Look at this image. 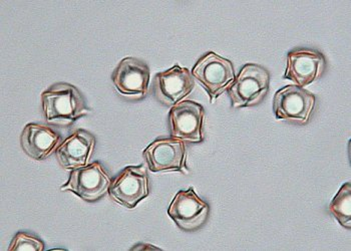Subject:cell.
Returning <instances> with one entry per match:
<instances>
[{"label":"cell","mask_w":351,"mask_h":251,"mask_svg":"<svg viewBox=\"0 0 351 251\" xmlns=\"http://www.w3.org/2000/svg\"><path fill=\"white\" fill-rule=\"evenodd\" d=\"M41 101L45 120L51 124L69 126L90 112L82 93L68 83L53 84L41 94Z\"/></svg>","instance_id":"1"},{"label":"cell","mask_w":351,"mask_h":251,"mask_svg":"<svg viewBox=\"0 0 351 251\" xmlns=\"http://www.w3.org/2000/svg\"><path fill=\"white\" fill-rule=\"evenodd\" d=\"M270 73L256 64H245L228 88L233 108L256 105L269 91Z\"/></svg>","instance_id":"2"},{"label":"cell","mask_w":351,"mask_h":251,"mask_svg":"<svg viewBox=\"0 0 351 251\" xmlns=\"http://www.w3.org/2000/svg\"><path fill=\"white\" fill-rule=\"evenodd\" d=\"M192 75L202 84L213 103L235 81L233 64L226 58L208 53L195 64Z\"/></svg>","instance_id":"3"},{"label":"cell","mask_w":351,"mask_h":251,"mask_svg":"<svg viewBox=\"0 0 351 251\" xmlns=\"http://www.w3.org/2000/svg\"><path fill=\"white\" fill-rule=\"evenodd\" d=\"M315 107V97L296 84L284 86L275 93L273 112L278 120L306 124Z\"/></svg>","instance_id":"4"},{"label":"cell","mask_w":351,"mask_h":251,"mask_svg":"<svg viewBox=\"0 0 351 251\" xmlns=\"http://www.w3.org/2000/svg\"><path fill=\"white\" fill-rule=\"evenodd\" d=\"M112 180L99 162L71 170L62 191H71L86 202H95L108 192Z\"/></svg>","instance_id":"5"},{"label":"cell","mask_w":351,"mask_h":251,"mask_svg":"<svg viewBox=\"0 0 351 251\" xmlns=\"http://www.w3.org/2000/svg\"><path fill=\"white\" fill-rule=\"evenodd\" d=\"M148 173L144 166H129L123 169L108 188L110 198L129 209L149 196Z\"/></svg>","instance_id":"6"},{"label":"cell","mask_w":351,"mask_h":251,"mask_svg":"<svg viewBox=\"0 0 351 251\" xmlns=\"http://www.w3.org/2000/svg\"><path fill=\"white\" fill-rule=\"evenodd\" d=\"M152 172L188 173L187 149L184 141L175 139H158L149 145L143 152Z\"/></svg>","instance_id":"7"},{"label":"cell","mask_w":351,"mask_h":251,"mask_svg":"<svg viewBox=\"0 0 351 251\" xmlns=\"http://www.w3.org/2000/svg\"><path fill=\"white\" fill-rule=\"evenodd\" d=\"M168 214L182 230L195 231L207 222L210 207L191 187L176 194L169 206Z\"/></svg>","instance_id":"8"},{"label":"cell","mask_w":351,"mask_h":251,"mask_svg":"<svg viewBox=\"0 0 351 251\" xmlns=\"http://www.w3.org/2000/svg\"><path fill=\"white\" fill-rule=\"evenodd\" d=\"M112 81L117 92L123 96L141 99L148 94L151 71L142 60L128 56L112 73Z\"/></svg>","instance_id":"9"},{"label":"cell","mask_w":351,"mask_h":251,"mask_svg":"<svg viewBox=\"0 0 351 251\" xmlns=\"http://www.w3.org/2000/svg\"><path fill=\"white\" fill-rule=\"evenodd\" d=\"M204 109L200 104L182 101L169 114L171 134L175 139L190 143L203 141Z\"/></svg>","instance_id":"10"},{"label":"cell","mask_w":351,"mask_h":251,"mask_svg":"<svg viewBox=\"0 0 351 251\" xmlns=\"http://www.w3.org/2000/svg\"><path fill=\"white\" fill-rule=\"evenodd\" d=\"M195 86L192 73L175 64L170 70L157 73L154 79V93L160 103L175 106L192 93Z\"/></svg>","instance_id":"11"},{"label":"cell","mask_w":351,"mask_h":251,"mask_svg":"<svg viewBox=\"0 0 351 251\" xmlns=\"http://www.w3.org/2000/svg\"><path fill=\"white\" fill-rule=\"evenodd\" d=\"M324 67V56L319 51L308 49H295L288 53L284 79L304 88L322 75Z\"/></svg>","instance_id":"12"},{"label":"cell","mask_w":351,"mask_h":251,"mask_svg":"<svg viewBox=\"0 0 351 251\" xmlns=\"http://www.w3.org/2000/svg\"><path fill=\"white\" fill-rule=\"evenodd\" d=\"M95 147V138L84 130H77L56 148L58 163L66 170L88 165Z\"/></svg>","instance_id":"13"},{"label":"cell","mask_w":351,"mask_h":251,"mask_svg":"<svg viewBox=\"0 0 351 251\" xmlns=\"http://www.w3.org/2000/svg\"><path fill=\"white\" fill-rule=\"evenodd\" d=\"M60 135L47 125L29 123L21 132V146L27 156L36 161L47 159L60 142Z\"/></svg>","instance_id":"14"},{"label":"cell","mask_w":351,"mask_h":251,"mask_svg":"<svg viewBox=\"0 0 351 251\" xmlns=\"http://www.w3.org/2000/svg\"><path fill=\"white\" fill-rule=\"evenodd\" d=\"M328 210L342 226L351 227V185L343 184L329 204Z\"/></svg>","instance_id":"15"},{"label":"cell","mask_w":351,"mask_h":251,"mask_svg":"<svg viewBox=\"0 0 351 251\" xmlns=\"http://www.w3.org/2000/svg\"><path fill=\"white\" fill-rule=\"evenodd\" d=\"M43 250H45V243L40 238L27 232H17L8 246V251H43Z\"/></svg>","instance_id":"16"}]
</instances>
